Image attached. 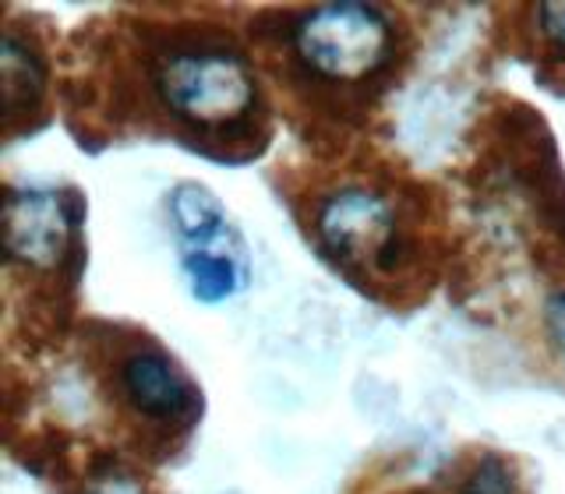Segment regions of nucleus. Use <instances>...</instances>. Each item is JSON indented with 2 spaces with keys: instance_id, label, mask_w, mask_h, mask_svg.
Here are the masks:
<instances>
[{
  "instance_id": "obj_6",
  "label": "nucleus",
  "mask_w": 565,
  "mask_h": 494,
  "mask_svg": "<svg viewBox=\"0 0 565 494\" xmlns=\"http://www.w3.org/2000/svg\"><path fill=\"white\" fill-rule=\"evenodd\" d=\"M491 14L502 18L494 29L512 61L526 64L544 93L565 99V4H509Z\"/></svg>"
},
{
  "instance_id": "obj_2",
  "label": "nucleus",
  "mask_w": 565,
  "mask_h": 494,
  "mask_svg": "<svg viewBox=\"0 0 565 494\" xmlns=\"http://www.w3.org/2000/svg\"><path fill=\"white\" fill-rule=\"evenodd\" d=\"M273 187L326 269L385 311H417L452 279V198L379 138L300 146Z\"/></svg>"
},
{
  "instance_id": "obj_4",
  "label": "nucleus",
  "mask_w": 565,
  "mask_h": 494,
  "mask_svg": "<svg viewBox=\"0 0 565 494\" xmlns=\"http://www.w3.org/2000/svg\"><path fill=\"white\" fill-rule=\"evenodd\" d=\"M4 357L35 364L71 332L85 272V194L4 181Z\"/></svg>"
},
{
  "instance_id": "obj_7",
  "label": "nucleus",
  "mask_w": 565,
  "mask_h": 494,
  "mask_svg": "<svg viewBox=\"0 0 565 494\" xmlns=\"http://www.w3.org/2000/svg\"><path fill=\"white\" fill-rule=\"evenodd\" d=\"M167 208L181 251H216V247L244 244L234 223H230L223 202L216 198V191L199 181L173 184L167 194Z\"/></svg>"
},
{
  "instance_id": "obj_8",
  "label": "nucleus",
  "mask_w": 565,
  "mask_h": 494,
  "mask_svg": "<svg viewBox=\"0 0 565 494\" xmlns=\"http://www.w3.org/2000/svg\"><path fill=\"white\" fill-rule=\"evenodd\" d=\"M181 276L199 304H223L252 282V258L244 244L216 251H181Z\"/></svg>"
},
{
  "instance_id": "obj_9",
  "label": "nucleus",
  "mask_w": 565,
  "mask_h": 494,
  "mask_svg": "<svg viewBox=\"0 0 565 494\" xmlns=\"http://www.w3.org/2000/svg\"><path fill=\"white\" fill-rule=\"evenodd\" d=\"M537 340L555 367L565 370V297H555L537 311Z\"/></svg>"
},
{
  "instance_id": "obj_3",
  "label": "nucleus",
  "mask_w": 565,
  "mask_h": 494,
  "mask_svg": "<svg viewBox=\"0 0 565 494\" xmlns=\"http://www.w3.org/2000/svg\"><path fill=\"white\" fill-rule=\"evenodd\" d=\"M244 35L300 146L375 138L379 114L417 57L414 11L396 4L244 8Z\"/></svg>"
},
{
  "instance_id": "obj_1",
  "label": "nucleus",
  "mask_w": 565,
  "mask_h": 494,
  "mask_svg": "<svg viewBox=\"0 0 565 494\" xmlns=\"http://www.w3.org/2000/svg\"><path fill=\"white\" fill-rule=\"evenodd\" d=\"M57 117L88 152L141 138L247 167L279 114L244 8L146 4L99 11L61 43Z\"/></svg>"
},
{
  "instance_id": "obj_5",
  "label": "nucleus",
  "mask_w": 565,
  "mask_h": 494,
  "mask_svg": "<svg viewBox=\"0 0 565 494\" xmlns=\"http://www.w3.org/2000/svg\"><path fill=\"white\" fill-rule=\"evenodd\" d=\"M50 18L40 11L8 8L4 43H0V93H4V146L35 138L57 114V57L61 40L50 32Z\"/></svg>"
}]
</instances>
